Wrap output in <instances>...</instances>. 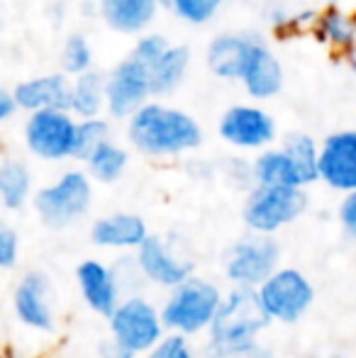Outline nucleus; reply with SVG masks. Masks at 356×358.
I'll list each match as a JSON object with an SVG mask.
<instances>
[{"label":"nucleus","instance_id":"nucleus-27","mask_svg":"<svg viewBox=\"0 0 356 358\" xmlns=\"http://www.w3.org/2000/svg\"><path fill=\"white\" fill-rule=\"evenodd\" d=\"M318 24H320V37L327 39V42L337 44V47H354L356 44L354 17H344L337 10H327L318 20Z\"/></svg>","mask_w":356,"mask_h":358},{"label":"nucleus","instance_id":"nucleus-10","mask_svg":"<svg viewBox=\"0 0 356 358\" xmlns=\"http://www.w3.org/2000/svg\"><path fill=\"white\" fill-rule=\"evenodd\" d=\"M320 178L337 190H356V132H339L325 139L318 159Z\"/></svg>","mask_w":356,"mask_h":358},{"label":"nucleus","instance_id":"nucleus-14","mask_svg":"<svg viewBox=\"0 0 356 358\" xmlns=\"http://www.w3.org/2000/svg\"><path fill=\"white\" fill-rule=\"evenodd\" d=\"M242 80L252 98L264 100L280 90V85H283V69H280L278 59L264 44L254 42L252 52H249V62L244 66Z\"/></svg>","mask_w":356,"mask_h":358},{"label":"nucleus","instance_id":"nucleus-23","mask_svg":"<svg viewBox=\"0 0 356 358\" xmlns=\"http://www.w3.org/2000/svg\"><path fill=\"white\" fill-rule=\"evenodd\" d=\"M254 176L262 185H303L298 169L285 151H269L254 166Z\"/></svg>","mask_w":356,"mask_h":358},{"label":"nucleus","instance_id":"nucleus-31","mask_svg":"<svg viewBox=\"0 0 356 358\" xmlns=\"http://www.w3.org/2000/svg\"><path fill=\"white\" fill-rule=\"evenodd\" d=\"M169 49L166 39L162 37V34H149V37H142L137 42V47H134V59H139L142 64H147V66H152L154 62H157L159 57H162L164 52Z\"/></svg>","mask_w":356,"mask_h":358},{"label":"nucleus","instance_id":"nucleus-32","mask_svg":"<svg viewBox=\"0 0 356 358\" xmlns=\"http://www.w3.org/2000/svg\"><path fill=\"white\" fill-rule=\"evenodd\" d=\"M17 259V236L5 222H0V268H10Z\"/></svg>","mask_w":356,"mask_h":358},{"label":"nucleus","instance_id":"nucleus-19","mask_svg":"<svg viewBox=\"0 0 356 358\" xmlns=\"http://www.w3.org/2000/svg\"><path fill=\"white\" fill-rule=\"evenodd\" d=\"M78 280H81V290L88 305L105 317L113 315L118 307V290H115V280L110 271L100 266L98 261H86L78 268Z\"/></svg>","mask_w":356,"mask_h":358},{"label":"nucleus","instance_id":"nucleus-5","mask_svg":"<svg viewBox=\"0 0 356 358\" xmlns=\"http://www.w3.org/2000/svg\"><path fill=\"white\" fill-rule=\"evenodd\" d=\"M305 210V195L298 185H262L249 198L244 217L257 231H273Z\"/></svg>","mask_w":356,"mask_h":358},{"label":"nucleus","instance_id":"nucleus-7","mask_svg":"<svg viewBox=\"0 0 356 358\" xmlns=\"http://www.w3.org/2000/svg\"><path fill=\"white\" fill-rule=\"evenodd\" d=\"M152 95L149 66L139 59H127L113 71L105 83V103L113 117H129Z\"/></svg>","mask_w":356,"mask_h":358},{"label":"nucleus","instance_id":"nucleus-15","mask_svg":"<svg viewBox=\"0 0 356 358\" xmlns=\"http://www.w3.org/2000/svg\"><path fill=\"white\" fill-rule=\"evenodd\" d=\"M139 266L149 278L162 285H180L190 273V266L173 259L164 241L157 236H147L139 244Z\"/></svg>","mask_w":356,"mask_h":358},{"label":"nucleus","instance_id":"nucleus-18","mask_svg":"<svg viewBox=\"0 0 356 358\" xmlns=\"http://www.w3.org/2000/svg\"><path fill=\"white\" fill-rule=\"evenodd\" d=\"M157 3L159 0H100V13L113 29L132 34L152 22Z\"/></svg>","mask_w":356,"mask_h":358},{"label":"nucleus","instance_id":"nucleus-24","mask_svg":"<svg viewBox=\"0 0 356 358\" xmlns=\"http://www.w3.org/2000/svg\"><path fill=\"white\" fill-rule=\"evenodd\" d=\"M29 195V173L20 161H5L0 166V200L5 208L17 210Z\"/></svg>","mask_w":356,"mask_h":358},{"label":"nucleus","instance_id":"nucleus-11","mask_svg":"<svg viewBox=\"0 0 356 358\" xmlns=\"http://www.w3.org/2000/svg\"><path fill=\"white\" fill-rule=\"evenodd\" d=\"M278 261V246L271 239H247L232 249L227 259V275L242 285H257L271 275Z\"/></svg>","mask_w":356,"mask_h":358},{"label":"nucleus","instance_id":"nucleus-36","mask_svg":"<svg viewBox=\"0 0 356 358\" xmlns=\"http://www.w3.org/2000/svg\"><path fill=\"white\" fill-rule=\"evenodd\" d=\"M103 358H132V351H127V349H122L120 344H115L113 349L103 351Z\"/></svg>","mask_w":356,"mask_h":358},{"label":"nucleus","instance_id":"nucleus-17","mask_svg":"<svg viewBox=\"0 0 356 358\" xmlns=\"http://www.w3.org/2000/svg\"><path fill=\"white\" fill-rule=\"evenodd\" d=\"M15 310L20 320L37 329H49L52 327V310L47 300V280L42 275L32 273L20 283L15 292Z\"/></svg>","mask_w":356,"mask_h":358},{"label":"nucleus","instance_id":"nucleus-29","mask_svg":"<svg viewBox=\"0 0 356 358\" xmlns=\"http://www.w3.org/2000/svg\"><path fill=\"white\" fill-rule=\"evenodd\" d=\"M90 62H93V54H90V47L86 42V37L81 34H71L64 44L62 52V64L66 73H83L90 69Z\"/></svg>","mask_w":356,"mask_h":358},{"label":"nucleus","instance_id":"nucleus-9","mask_svg":"<svg viewBox=\"0 0 356 358\" xmlns=\"http://www.w3.org/2000/svg\"><path fill=\"white\" fill-rule=\"evenodd\" d=\"M110 320H113L115 344L132 351V354L154 346L159 334H162L159 315L154 312V307L147 305L144 300H129V302H124V305L115 307Z\"/></svg>","mask_w":356,"mask_h":358},{"label":"nucleus","instance_id":"nucleus-21","mask_svg":"<svg viewBox=\"0 0 356 358\" xmlns=\"http://www.w3.org/2000/svg\"><path fill=\"white\" fill-rule=\"evenodd\" d=\"M190 64V52L185 47H169L157 62L149 66V78H152V93L166 95L183 80Z\"/></svg>","mask_w":356,"mask_h":358},{"label":"nucleus","instance_id":"nucleus-35","mask_svg":"<svg viewBox=\"0 0 356 358\" xmlns=\"http://www.w3.org/2000/svg\"><path fill=\"white\" fill-rule=\"evenodd\" d=\"M15 108H17V103H15V95L8 93L5 88H0V120L10 117V115L15 113Z\"/></svg>","mask_w":356,"mask_h":358},{"label":"nucleus","instance_id":"nucleus-37","mask_svg":"<svg viewBox=\"0 0 356 358\" xmlns=\"http://www.w3.org/2000/svg\"><path fill=\"white\" fill-rule=\"evenodd\" d=\"M349 59H352V69L356 71V44H354V52H352V57H349Z\"/></svg>","mask_w":356,"mask_h":358},{"label":"nucleus","instance_id":"nucleus-4","mask_svg":"<svg viewBox=\"0 0 356 358\" xmlns=\"http://www.w3.org/2000/svg\"><path fill=\"white\" fill-rule=\"evenodd\" d=\"M220 307V292L215 285L205 283V280H188L180 283L176 295L169 300L166 310H164V322L169 327L185 334L203 329L210 324Z\"/></svg>","mask_w":356,"mask_h":358},{"label":"nucleus","instance_id":"nucleus-8","mask_svg":"<svg viewBox=\"0 0 356 358\" xmlns=\"http://www.w3.org/2000/svg\"><path fill=\"white\" fill-rule=\"evenodd\" d=\"M262 305L280 322H295L313 302V287L298 271H280L262 285Z\"/></svg>","mask_w":356,"mask_h":358},{"label":"nucleus","instance_id":"nucleus-26","mask_svg":"<svg viewBox=\"0 0 356 358\" xmlns=\"http://www.w3.org/2000/svg\"><path fill=\"white\" fill-rule=\"evenodd\" d=\"M86 161L90 166V173H93L95 178L103 180V183H113L115 178H120V173H122L124 166H127V154L110 142H103Z\"/></svg>","mask_w":356,"mask_h":358},{"label":"nucleus","instance_id":"nucleus-16","mask_svg":"<svg viewBox=\"0 0 356 358\" xmlns=\"http://www.w3.org/2000/svg\"><path fill=\"white\" fill-rule=\"evenodd\" d=\"M252 44L249 39L237 37V34H222V37L213 39L208 49V66L210 71L220 78H242L244 66L249 62V52H252Z\"/></svg>","mask_w":356,"mask_h":358},{"label":"nucleus","instance_id":"nucleus-2","mask_svg":"<svg viewBox=\"0 0 356 358\" xmlns=\"http://www.w3.org/2000/svg\"><path fill=\"white\" fill-rule=\"evenodd\" d=\"M271 315L262 305V297L252 290L232 292L227 302H220L213 317L215 354H244L254 346V336L269 324Z\"/></svg>","mask_w":356,"mask_h":358},{"label":"nucleus","instance_id":"nucleus-25","mask_svg":"<svg viewBox=\"0 0 356 358\" xmlns=\"http://www.w3.org/2000/svg\"><path fill=\"white\" fill-rule=\"evenodd\" d=\"M283 151L295 164L300 178H303V185L313 183L315 178H320V169H318L320 154H318V146H315V142L308 137V134H290V137L285 139Z\"/></svg>","mask_w":356,"mask_h":358},{"label":"nucleus","instance_id":"nucleus-30","mask_svg":"<svg viewBox=\"0 0 356 358\" xmlns=\"http://www.w3.org/2000/svg\"><path fill=\"white\" fill-rule=\"evenodd\" d=\"M166 3L171 5L173 13H176L178 17H183L185 22L203 24L218 13L225 0H166Z\"/></svg>","mask_w":356,"mask_h":358},{"label":"nucleus","instance_id":"nucleus-1","mask_svg":"<svg viewBox=\"0 0 356 358\" xmlns=\"http://www.w3.org/2000/svg\"><path fill=\"white\" fill-rule=\"evenodd\" d=\"M129 139L152 156L180 154L203 142L198 122L190 115L164 105H142L129 120Z\"/></svg>","mask_w":356,"mask_h":358},{"label":"nucleus","instance_id":"nucleus-22","mask_svg":"<svg viewBox=\"0 0 356 358\" xmlns=\"http://www.w3.org/2000/svg\"><path fill=\"white\" fill-rule=\"evenodd\" d=\"M105 103V83L103 76L95 71L78 73L76 83L71 85V108L81 117H95Z\"/></svg>","mask_w":356,"mask_h":358},{"label":"nucleus","instance_id":"nucleus-20","mask_svg":"<svg viewBox=\"0 0 356 358\" xmlns=\"http://www.w3.org/2000/svg\"><path fill=\"white\" fill-rule=\"evenodd\" d=\"M144 239L147 227L137 215H113L93 227V241L100 246H139Z\"/></svg>","mask_w":356,"mask_h":358},{"label":"nucleus","instance_id":"nucleus-12","mask_svg":"<svg viewBox=\"0 0 356 358\" xmlns=\"http://www.w3.org/2000/svg\"><path fill=\"white\" fill-rule=\"evenodd\" d=\"M220 134L225 142L244 149H257V146L269 144L276 137V124L264 110L249 108V105H237L227 110L220 122Z\"/></svg>","mask_w":356,"mask_h":358},{"label":"nucleus","instance_id":"nucleus-3","mask_svg":"<svg viewBox=\"0 0 356 358\" xmlns=\"http://www.w3.org/2000/svg\"><path fill=\"white\" fill-rule=\"evenodd\" d=\"M90 183L81 171H71L49 188L39 190L34 205L44 224L62 229L88 210Z\"/></svg>","mask_w":356,"mask_h":358},{"label":"nucleus","instance_id":"nucleus-33","mask_svg":"<svg viewBox=\"0 0 356 358\" xmlns=\"http://www.w3.org/2000/svg\"><path fill=\"white\" fill-rule=\"evenodd\" d=\"M149 358H193V356H190L188 346H185V341L180 336H171L164 344H159Z\"/></svg>","mask_w":356,"mask_h":358},{"label":"nucleus","instance_id":"nucleus-13","mask_svg":"<svg viewBox=\"0 0 356 358\" xmlns=\"http://www.w3.org/2000/svg\"><path fill=\"white\" fill-rule=\"evenodd\" d=\"M15 103L24 110H69L71 108V83L66 76H44L24 80L15 88Z\"/></svg>","mask_w":356,"mask_h":358},{"label":"nucleus","instance_id":"nucleus-28","mask_svg":"<svg viewBox=\"0 0 356 358\" xmlns=\"http://www.w3.org/2000/svg\"><path fill=\"white\" fill-rule=\"evenodd\" d=\"M103 142H108V122L98 117H86L81 124H76L73 156H76V159H88Z\"/></svg>","mask_w":356,"mask_h":358},{"label":"nucleus","instance_id":"nucleus-6","mask_svg":"<svg viewBox=\"0 0 356 358\" xmlns=\"http://www.w3.org/2000/svg\"><path fill=\"white\" fill-rule=\"evenodd\" d=\"M27 146L37 156L49 161L73 156L76 122L66 110H34L24 129Z\"/></svg>","mask_w":356,"mask_h":358},{"label":"nucleus","instance_id":"nucleus-34","mask_svg":"<svg viewBox=\"0 0 356 358\" xmlns=\"http://www.w3.org/2000/svg\"><path fill=\"white\" fill-rule=\"evenodd\" d=\"M342 222H344V227H347V229L356 236V190H352V195L344 200V205H342Z\"/></svg>","mask_w":356,"mask_h":358}]
</instances>
